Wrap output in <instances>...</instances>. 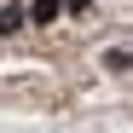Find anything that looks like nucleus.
Returning <instances> with one entry per match:
<instances>
[{
  "label": "nucleus",
  "mask_w": 133,
  "mask_h": 133,
  "mask_svg": "<svg viewBox=\"0 0 133 133\" xmlns=\"http://www.w3.org/2000/svg\"><path fill=\"white\" fill-rule=\"evenodd\" d=\"M29 17H23V6H0V35H17Z\"/></svg>",
  "instance_id": "obj_2"
},
{
  "label": "nucleus",
  "mask_w": 133,
  "mask_h": 133,
  "mask_svg": "<svg viewBox=\"0 0 133 133\" xmlns=\"http://www.w3.org/2000/svg\"><path fill=\"white\" fill-rule=\"evenodd\" d=\"M58 12H64V0H35V6H23V17H29V23H52Z\"/></svg>",
  "instance_id": "obj_1"
},
{
  "label": "nucleus",
  "mask_w": 133,
  "mask_h": 133,
  "mask_svg": "<svg viewBox=\"0 0 133 133\" xmlns=\"http://www.w3.org/2000/svg\"><path fill=\"white\" fill-rule=\"evenodd\" d=\"M64 6H70V12H87V6H93V0H64Z\"/></svg>",
  "instance_id": "obj_4"
},
{
  "label": "nucleus",
  "mask_w": 133,
  "mask_h": 133,
  "mask_svg": "<svg viewBox=\"0 0 133 133\" xmlns=\"http://www.w3.org/2000/svg\"><path fill=\"white\" fill-rule=\"evenodd\" d=\"M127 64H133V58H127L122 46H110V52H104V70H116V75H122V70H127Z\"/></svg>",
  "instance_id": "obj_3"
}]
</instances>
